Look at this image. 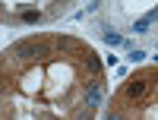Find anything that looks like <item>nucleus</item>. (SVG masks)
Instances as JSON below:
<instances>
[{"mask_svg": "<svg viewBox=\"0 0 158 120\" xmlns=\"http://www.w3.org/2000/svg\"><path fill=\"white\" fill-rule=\"evenodd\" d=\"M149 29H152V22H149V19H136V22H133V32H136V35H146Z\"/></svg>", "mask_w": 158, "mask_h": 120, "instance_id": "nucleus-8", "label": "nucleus"}, {"mask_svg": "<svg viewBox=\"0 0 158 120\" xmlns=\"http://www.w3.org/2000/svg\"><path fill=\"white\" fill-rule=\"evenodd\" d=\"M19 22L35 25V22H41V13H38V10H22V13H19Z\"/></svg>", "mask_w": 158, "mask_h": 120, "instance_id": "nucleus-7", "label": "nucleus"}, {"mask_svg": "<svg viewBox=\"0 0 158 120\" xmlns=\"http://www.w3.org/2000/svg\"><path fill=\"white\" fill-rule=\"evenodd\" d=\"M104 120H127L120 111H108V114H104Z\"/></svg>", "mask_w": 158, "mask_h": 120, "instance_id": "nucleus-9", "label": "nucleus"}, {"mask_svg": "<svg viewBox=\"0 0 158 120\" xmlns=\"http://www.w3.org/2000/svg\"><path fill=\"white\" fill-rule=\"evenodd\" d=\"M82 101H85L89 111H98L101 104H104V82H101V79L85 82V89H82Z\"/></svg>", "mask_w": 158, "mask_h": 120, "instance_id": "nucleus-2", "label": "nucleus"}, {"mask_svg": "<svg viewBox=\"0 0 158 120\" xmlns=\"http://www.w3.org/2000/svg\"><path fill=\"white\" fill-rule=\"evenodd\" d=\"M146 19H149V22H158V6H155V10H149V16H146Z\"/></svg>", "mask_w": 158, "mask_h": 120, "instance_id": "nucleus-11", "label": "nucleus"}, {"mask_svg": "<svg viewBox=\"0 0 158 120\" xmlns=\"http://www.w3.org/2000/svg\"><path fill=\"white\" fill-rule=\"evenodd\" d=\"M54 48H57V51H79L76 38H70V35H57V38H54Z\"/></svg>", "mask_w": 158, "mask_h": 120, "instance_id": "nucleus-6", "label": "nucleus"}, {"mask_svg": "<svg viewBox=\"0 0 158 120\" xmlns=\"http://www.w3.org/2000/svg\"><path fill=\"white\" fill-rule=\"evenodd\" d=\"M146 95H149V82H146L142 76H133V79L123 85V98H127V101H142Z\"/></svg>", "mask_w": 158, "mask_h": 120, "instance_id": "nucleus-3", "label": "nucleus"}, {"mask_svg": "<svg viewBox=\"0 0 158 120\" xmlns=\"http://www.w3.org/2000/svg\"><path fill=\"white\" fill-rule=\"evenodd\" d=\"M85 66H89V73H92V79H101V60L92 54V51L85 48Z\"/></svg>", "mask_w": 158, "mask_h": 120, "instance_id": "nucleus-5", "label": "nucleus"}, {"mask_svg": "<svg viewBox=\"0 0 158 120\" xmlns=\"http://www.w3.org/2000/svg\"><path fill=\"white\" fill-rule=\"evenodd\" d=\"M101 38H104V44H111V48L123 44V35L117 32V29H111V25H101Z\"/></svg>", "mask_w": 158, "mask_h": 120, "instance_id": "nucleus-4", "label": "nucleus"}, {"mask_svg": "<svg viewBox=\"0 0 158 120\" xmlns=\"http://www.w3.org/2000/svg\"><path fill=\"white\" fill-rule=\"evenodd\" d=\"M130 60H146V51H130Z\"/></svg>", "mask_w": 158, "mask_h": 120, "instance_id": "nucleus-10", "label": "nucleus"}, {"mask_svg": "<svg viewBox=\"0 0 158 120\" xmlns=\"http://www.w3.org/2000/svg\"><path fill=\"white\" fill-rule=\"evenodd\" d=\"M6 57H16V60H48V44L41 41H19L6 51Z\"/></svg>", "mask_w": 158, "mask_h": 120, "instance_id": "nucleus-1", "label": "nucleus"}]
</instances>
